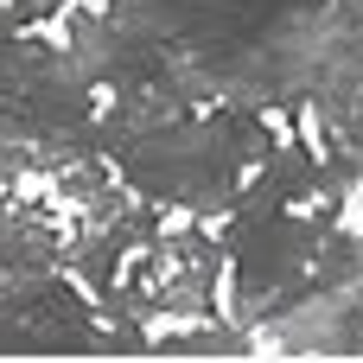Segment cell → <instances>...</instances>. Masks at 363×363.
<instances>
[{"label":"cell","instance_id":"cell-1","mask_svg":"<svg viewBox=\"0 0 363 363\" xmlns=\"http://www.w3.org/2000/svg\"><path fill=\"white\" fill-rule=\"evenodd\" d=\"M274 147L281 134L255 102H204L172 121L96 140V153L115 166V179L134 198L172 204L191 217H223L242 191V172H255Z\"/></svg>","mask_w":363,"mask_h":363},{"label":"cell","instance_id":"cell-2","mask_svg":"<svg viewBox=\"0 0 363 363\" xmlns=\"http://www.w3.org/2000/svg\"><path fill=\"white\" fill-rule=\"evenodd\" d=\"M338 211H345V198H319L313 211L281 204L268 217L223 223V249L236 262V325L262 332L287 306V294L306 281V268L319 262L325 236L338 230Z\"/></svg>","mask_w":363,"mask_h":363},{"label":"cell","instance_id":"cell-3","mask_svg":"<svg viewBox=\"0 0 363 363\" xmlns=\"http://www.w3.org/2000/svg\"><path fill=\"white\" fill-rule=\"evenodd\" d=\"M223 236L211 230H160L134 268H121V281L102 294V319L115 325H160V319H204L217 306V281H223Z\"/></svg>","mask_w":363,"mask_h":363},{"label":"cell","instance_id":"cell-4","mask_svg":"<svg viewBox=\"0 0 363 363\" xmlns=\"http://www.w3.org/2000/svg\"><path fill=\"white\" fill-rule=\"evenodd\" d=\"M287 357H363V236L332 230L287 306L255 332Z\"/></svg>","mask_w":363,"mask_h":363},{"label":"cell","instance_id":"cell-5","mask_svg":"<svg viewBox=\"0 0 363 363\" xmlns=\"http://www.w3.org/2000/svg\"><path fill=\"white\" fill-rule=\"evenodd\" d=\"M0 357H108V319L57 268L0 294Z\"/></svg>","mask_w":363,"mask_h":363},{"label":"cell","instance_id":"cell-6","mask_svg":"<svg viewBox=\"0 0 363 363\" xmlns=\"http://www.w3.org/2000/svg\"><path fill=\"white\" fill-rule=\"evenodd\" d=\"M153 236H160V211H153V204H134L128 185H102L89 204H77V242L64 249V268L102 300V294L121 281V268H128Z\"/></svg>","mask_w":363,"mask_h":363},{"label":"cell","instance_id":"cell-7","mask_svg":"<svg viewBox=\"0 0 363 363\" xmlns=\"http://www.w3.org/2000/svg\"><path fill=\"white\" fill-rule=\"evenodd\" d=\"M64 51L77 57V70H83L96 89H115V96L172 77V57H166L153 38H140L134 26H121L108 6H77V13L64 19Z\"/></svg>","mask_w":363,"mask_h":363},{"label":"cell","instance_id":"cell-8","mask_svg":"<svg viewBox=\"0 0 363 363\" xmlns=\"http://www.w3.org/2000/svg\"><path fill=\"white\" fill-rule=\"evenodd\" d=\"M147 357H255V332L249 325L179 319V325H166V332L147 338Z\"/></svg>","mask_w":363,"mask_h":363},{"label":"cell","instance_id":"cell-9","mask_svg":"<svg viewBox=\"0 0 363 363\" xmlns=\"http://www.w3.org/2000/svg\"><path fill=\"white\" fill-rule=\"evenodd\" d=\"M313 121H319V140H338V147L357 160V172H363V102H345V108L313 115Z\"/></svg>","mask_w":363,"mask_h":363},{"label":"cell","instance_id":"cell-10","mask_svg":"<svg viewBox=\"0 0 363 363\" xmlns=\"http://www.w3.org/2000/svg\"><path fill=\"white\" fill-rule=\"evenodd\" d=\"M64 0H6V13H13V26H38V19H51Z\"/></svg>","mask_w":363,"mask_h":363},{"label":"cell","instance_id":"cell-11","mask_svg":"<svg viewBox=\"0 0 363 363\" xmlns=\"http://www.w3.org/2000/svg\"><path fill=\"white\" fill-rule=\"evenodd\" d=\"M338 6H345V13H351V19L363 26V0H338Z\"/></svg>","mask_w":363,"mask_h":363}]
</instances>
